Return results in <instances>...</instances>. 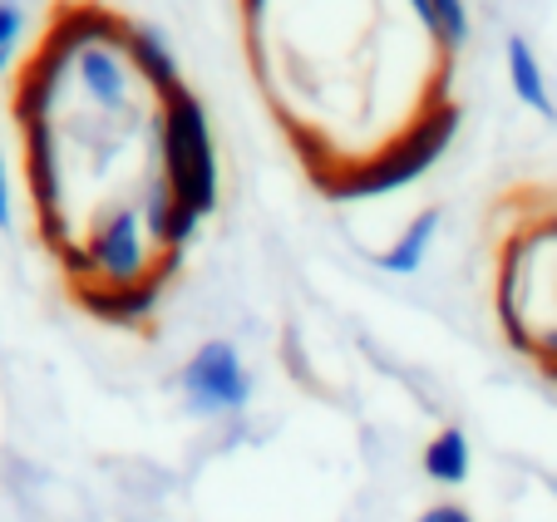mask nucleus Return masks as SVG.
<instances>
[{"label":"nucleus","mask_w":557,"mask_h":522,"mask_svg":"<svg viewBox=\"0 0 557 522\" xmlns=\"http://www.w3.org/2000/svg\"><path fill=\"white\" fill-rule=\"evenodd\" d=\"M158 138H163V183L173 188V198L183 208L208 217L218 208V153H212L208 114H202L198 95H188L183 84L163 95Z\"/></svg>","instance_id":"1"},{"label":"nucleus","mask_w":557,"mask_h":522,"mask_svg":"<svg viewBox=\"0 0 557 522\" xmlns=\"http://www.w3.org/2000/svg\"><path fill=\"white\" fill-rule=\"evenodd\" d=\"M454 134H459V104H440L400 144H389L385 153H375L370 163L350 167L341 183H331V198H380V192L405 188V183L420 178L424 167L440 163V153L449 148Z\"/></svg>","instance_id":"2"},{"label":"nucleus","mask_w":557,"mask_h":522,"mask_svg":"<svg viewBox=\"0 0 557 522\" xmlns=\"http://www.w3.org/2000/svg\"><path fill=\"white\" fill-rule=\"evenodd\" d=\"M183 389H188V405L198 414H237L252 399V375L227 340H208L183 365Z\"/></svg>","instance_id":"3"},{"label":"nucleus","mask_w":557,"mask_h":522,"mask_svg":"<svg viewBox=\"0 0 557 522\" xmlns=\"http://www.w3.org/2000/svg\"><path fill=\"white\" fill-rule=\"evenodd\" d=\"M89 272H99V282L89 286H134L144 282V232H138L134 212H114L95 227L89 251L79 257Z\"/></svg>","instance_id":"4"},{"label":"nucleus","mask_w":557,"mask_h":522,"mask_svg":"<svg viewBox=\"0 0 557 522\" xmlns=\"http://www.w3.org/2000/svg\"><path fill=\"white\" fill-rule=\"evenodd\" d=\"M74 70H79V79H85L89 99L99 109L124 104V64H119L114 45H85V50L74 54Z\"/></svg>","instance_id":"5"},{"label":"nucleus","mask_w":557,"mask_h":522,"mask_svg":"<svg viewBox=\"0 0 557 522\" xmlns=\"http://www.w3.org/2000/svg\"><path fill=\"white\" fill-rule=\"evenodd\" d=\"M124 40H128V54H134V64L144 70V79L158 84V95L178 89V60H173L169 40H163L153 25H128Z\"/></svg>","instance_id":"6"},{"label":"nucleus","mask_w":557,"mask_h":522,"mask_svg":"<svg viewBox=\"0 0 557 522\" xmlns=\"http://www.w3.org/2000/svg\"><path fill=\"white\" fill-rule=\"evenodd\" d=\"M508 79H513V95L533 109L537 119H553V99H547V84H543V64H537L533 45L523 35L508 40Z\"/></svg>","instance_id":"7"},{"label":"nucleus","mask_w":557,"mask_h":522,"mask_svg":"<svg viewBox=\"0 0 557 522\" xmlns=\"http://www.w3.org/2000/svg\"><path fill=\"white\" fill-rule=\"evenodd\" d=\"M469 439H463V428H440L430 444H424V473L444 488H459L469 478Z\"/></svg>","instance_id":"8"},{"label":"nucleus","mask_w":557,"mask_h":522,"mask_svg":"<svg viewBox=\"0 0 557 522\" xmlns=\"http://www.w3.org/2000/svg\"><path fill=\"white\" fill-rule=\"evenodd\" d=\"M434 232H440V208L420 212V217H414L410 227H405V237L395 241V247H389L385 257H380V266H385V272H395V276L420 272V261H424V251H430Z\"/></svg>","instance_id":"9"},{"label":"nucleus","mask_w":557,"mask_h":522,"mask_svg":"<svg viewBox=\"0 0 557 522\" xmlns=\"http://www.w3.org/2000/svg\"><path fill=\"white\" fill-rule=\"evenodd\" d=\"M434 11H440V40L444 45L469 40V11H463V0H434Z\"/></svg>","instance_id":"10"},{"label":"nucleus","mask_w":557,"mask_h":522,"mask_svg":"<svg viewBox=\"0 0 557 522\" xmlns=\"http://www.w3.org/2000/svg\"><path fill=\"white\" fill-rule=\"evenodd\" d=\"M15 40H21V11H15V0H0V70L11 60Z\"/></svg>","instance_id":"11"},{"label":"nucleus","mask_w":557,"mask_h":522,"mask_svg":"<svg viewBox=\"0 0 557 522\" xmlns=\"http://www.w3.org/2000/svg\"><path fill=\"white\" fill-rule=\"evenodd\" d=\"M420 522H473V512L459 508V502H434V508L420 512Z\"/></svg>","instance_id":"12"},{"label":"nucleus","mask_w":557,"mask_h":522,"mask_svg":"<svg viewBox=\"0 0 557 522\" xmlns=\"http://www.w3.org/2000/svg\"><path fill=\"white\" fill-rule=\"evenodd\" d=\"M410 11L420 15V25H430V30L440 35V11H434V0H410Z\"/></svg>","instance_id":"13"},{"label":"nucleus","mask_w":557,"mask_h":522,"mask_svg":"<svg viewBox=\"0 0 557 522\" xmlns=\"http://www.w3.org/2000/svg\"><path fill=\"white\" fill-rule=\"evenodd\" d=\"M0 227H11V183H5V158H0Z\"/></svg>","instance_id":"14"}]
</instances>
